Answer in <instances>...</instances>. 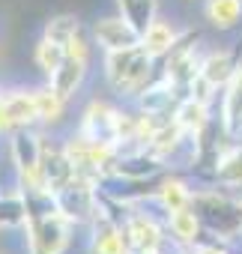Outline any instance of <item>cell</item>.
<instances>
[{
  "mask_svg": "<svg viewBox=\"0 0 242 254\" xmlns=\"http://www.w3.org/2000/svg\"><path fill=\"white\" fill-rule=\"evenodd\" d=\"M150 51L147 48H123V51H111L108 57V78L117 90H138L147 75H150Z\"/></svg>",
  "mask_w": 242,
  "mask_h": 254,
  "instance_id": "6da1fadb",
  "label": "cell"
},
{
  "mask_svg": "<svg viewBox=\"0 0 242 254\" xmlns=\"http://www.w3.org/2000/svg\"><path fill=\"white\" fill-rule=\"evenodd\" d=\"M96 39L108 51H123V48H135L138 45L141 30L132 21H123V18H102L96 24Z\"/></svg>",
  "mask_w": 242,
  "mask_h": 254,
  "instance_id": "7a4b0ae2",
  "label": "cell"
},
{
  "mask_svg": "<svg viewBox=\"0 0 242 254\" xmlns=\"http://www.w3.org/2000/svg\"><path fill=\"white\" fill-rule=\"evenodd\" d=\"M197 203L203 206V215H206L212 230H221V233L239 230V224H242V209L239 206H233L221 197H200Z\"/></svg>",
  "mask_w": 242,
  "mask_h": 254,
  "instance_id": "3957f363",
  "label": "cell"
},
{
  "mask_svg": "<svg viewBox=\"0 0 242 254\" xmlns=\"http://www.w3.org/2000/svg\"><path fill=\"white\" fill-rule=\"evenodd\" d=\"M66 236H69V227H66V218L57 215L54 209L39 218L36 224V242L42 248V254H60V248L66 245Z\"/></svg>",
  "mask_w": 242,
  "mask_h": 254,
  "instance_id": "277c9868",
  "label": "cell"
},
{
  "mask_svg": "<svg viewBox=\"0 0 242 254\" xmlns=\"http://www.w3.org/2000/svg\"><path fill=\"white\" fill-rule=\"evenodd\" d=\"M84 78V57H75V54H66L63 63L51 72V90L60 96V99H69L78 84Z\"/></svg>",
  "mask_w": 242,
  "mask_h": 254,
  "instance_id": "5b68a950",
  "label": "cell"
},
{
  "mask_svg": "<svg viewBox=\"0 0 242 254\" xmlns=\"http://www.w3.org/2000/svg\"><path fill=\"white\" fill-rule=\"evenodd\" d=\"M129 239H132V245H135L141 254H153V251L159 248V242H162V233H159V227H156L153 218L135 215V218L129 221Z\"/></svg>",
  "mask_w": 242,
  "mask_h": 254,
  "instance_id": "8992f818",
  "label": "cell"
},
{
  "mask_svg": "<svg viewBox=\"0 0 242 254\" xmlns=\"http://www.w3.org/2000/svg\"><path fill=\"white\" fill-rule=\"evenodd\" d=\"M36 117H39V111H36V96L12 93V96L3 102V123H6V126L30 123V120H36Z\"/></svg>",
  "mask_w": 242,
  "mask_h": 254,
  "instance_id": "52a82bcc",
  "label": "cell"
},
{
  "mask_svg": "<svg viewBox=\"0 0 242 254\" xmlns=\"http://www.w3.org/2000/svg\"><path fill=\"white\" fill-rule=\"evenodd\" d=\"M209 21L215 27H233L242 15V3L239 0H209Z\"/></svg>",
  "mask_w": 242,
  "mask_h": 254,
  "instance_id": "ba28073f",
  "label": "cell"
},
{
  "mask_svg": "<svg viewBox=\"0 0 242 254\" xmlns=\"http://www.w3.org/2000/svg\"><path fill=\"white\" fill-rule=\"evenodd\" d=\"M224 123H227V129L236 132L239 126H242V72L233 78L230 84V93H227V105H224Z\"/></svg>",
  "mask_w": 242,
  "mask_h": 254,
  "instance_id": "9c48e42d",
  "label": "cell"
},
{
  "mask_svg": "<svg viewBox=\"0 0 242 254\" xmlns=\"http://www.w3.org/2000/svg\"><path fill=\"white\" fill-rule=\"evenodd\" d=\"M174 45V30L162 21H153L147 30H144V48L150 54H165L168 48Z\"/></svg>",
  "mask_w": 242,
  "mask_h": 254,
  "instance_id": "30bf717a",
  "label": "cell"
},
{
  "mask_svg": "<svg viewBox=\"0 0 242 254\" xmlns=\"http://www.w3.org/2000/svg\"><path fill=\"white\" fill-rule=\"evenodd\" d=\"M75 36H78V21H75L72 15H60V18H54V21L48 24V36H45V39H51V42H57V45L66 48Z\"/></svg>",
  "mask_w": 242,
  "mask_h": 254,
  "instance_id": "8fae6325",
  "label": "cell"
},
{
  "mask_svg": "<svg viewBox=\"0 0 242 254\" xmlns=\"http://www.w3.org/2000/svg\"><path fill=\"white\" fill-rule=\"evenodd\" d=\"M120 6L126 9L129 21L144 33L153 21H150V12H153V0H120Z\"/></svg>",
  "mask_w": 242,
  "mask_h": 254,
  "instance_id": "7c38bea8",
  "label": "cell"
},
{
  "mask_svg": "<svg viewBox=\"0 0 242 254\" xmlns=\"http://www.w3.org/2000/svg\"><path fill=\"white\" fill-rule=\"evenodd\" d=\"M63 57H66V48H63V45H57V42H51V39L39 42V48H36V63H39L48 75L63 63Z\"/></svg>",
  "mask_w": 242,
  "mask_h": 254,
  "instance_id": "4fadbf2b",
  "label": "cell"
},
{
  "mask_svg": "<svg viewBox=\"0 0 242 254\" xmlns=\"http://www.w3.org/2000/svg\"><path fill=\"white\" fill-rule=\"evenodd\" d=\"M230 69H233V63H230V54H212L206 63H203V78L206 81H212V84H221V81H227L230 78Z\"/></svg>",
  "mask_w": 242,
  "mask_h": 254,
  "instance_id": "5bb4252c",
  "label": "cell"
},
{
  "mask_svg": "<svg viewBox=\"0 0 242 254\" xmlns=\"http://www.w3.org/2000/svg\"><path fill=\"white\" fill-rule=\"evenodd\" d=\"M171 227H174V233H177L180 239L191 242V239L197 236V215H194V212H188V209L171 212Z\"/></svg>",
  "mask_w": 242,
  "mask_h": 254,
  "instance_id": "9a60e30c",
  "label": "cell"
},
{
  "mask_svg": "<svg viewBox=\"0 0 242 254\" xmlns=\"http://www.w3.org/2000/svg\"><path fill=\"white\" fill-rule=\"evenodd\" d=\"M96 254H126L123 236H120L114 227H102L96 233Z\"/></svg>",
  "mask_w": 242,
  "mask_h": 254,
  "instance_id": "2e32d148",
  "label": "cell"
},
{
  "mask_svg": "<svg viewBox=\"0 0 242 254\" xmlns=\"http://www.w3.org/2000/svg\"><path fill=\"white\" fill-rule=\"evenodd\" d=\"M36 96V111H39V117L42 120H57L60 117V96L48 87V90H39V93H33Z\"/></svg>",
  "mask_w": 242,
  "mask_h": 254,
  "instance_id": "e0dca14e",
  "label": "cell"
},
{
  "mask_svg": "<svg viewBox=\"0 0 242 254\" xmlns=\"http://www.w3.org/2000/svg\"><path fill=\"white\" fill-rule=\"evenodd\" d=\"M218 177H221L224 183H242V150H233L230 156L221 159Z\"/></svg>",
  "mask_w": 242,
  "mask_h": 254,
  "instance_id": "ac0fdd59",
  "label": "cell"
},
{
  "mask_svg": "<svg viewBox=\"0 0 242 254\" xmlns=\"http://www.w3.org/2000/svg\"><path fill=\"white\" fill-rule=\"evenodd\" d=\"M203 120H206V114H203V105L200 102L191 99V102H185L180 108V126H182V129H200Z\"/></svg>",
  "mask_w": 242,
  "mask_h": 254,
  "instance_id": "d6986e66",
  "label": "cell"
},
{
  "mask_svg": "<svg viewBox=\"0 0 242 254\" xmlns=\"http://www.w3.org/2000/svg\"><path fill=\"white\" fill-rule=\"evenodd\" d=\"M162 203H165L171 212H180V209H185V203H188V191H185L180 183H168V186L162 189Z\"/></svg>",
  "mask_w": 242,
  "mask_h": 254,
  "instance_id": "ffe728a7",
  "label": "cell"
},
{
  "mask_svg": "<svg viewBox=\"0 0 242 254\" xmlns=\"http://www.w3.org/2000/svg\"><path fill=\"white\" fill-rule=\"evenodd\" d=\"M197 254H224V251H218V248H212V245H206V248H197Z\"/></svg>",
  "mask_w": 242,
  "mask_h": 254,
  "instance_id": "44dd1931",
  "label": "cell"
}]
</instances>
